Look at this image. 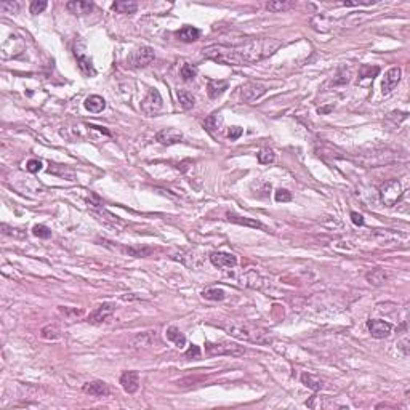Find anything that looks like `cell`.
Segmentation results:
<instances>
[{
    "label": "cell",
    "instance_id": "1",
    "mask_svg": "<svg viewBox=\"0 0 410 410\" xmlns=\"http://www.w3.org/2000/svg\"><path fill=\"white\" fill-rule=\"evenodd\" d=\"M280 47V42L276 39H255L248 40L242 45H209L202 50V55L207 59L228 66H244L256 63L263 58L269 56Z\"/></svg>",
    "mask_w": 410,
    "mask_h": 410
},
{
    "label": "cell",
    "instance_id": "2",
    "mask_svg": "<svg viewBox=\"0 0 410 410\" xmlns=\"http://www.w3.org/2000/svg\"><path fill=\"white\" fill-rule=\"evenodd\" d=\"M226 333L234 336L237 340L247 341V343H255V345H269L273 343L271 335L266 328L247 321H229L224 324H219Z\"/></svg>",
    "mask_w": 410,
    "mask_h": 410
},
{
    "label": "cell",
    "instance_id": "3",
    "mask_svg": "<svg viewBox=\"0 0 410 410\" xmlns=\"http://www.w3.org/2000/svg\"><path fill=\"white\" fill-rule=\"evenodd\" d=\"M205 350L210 356H232V357H239L246 354V348L232 343V341H207L205 343Z\"/></svg>",
    "mask_w": 410,
    "mask_h": 410
},
{
    "label": "cell",
    "instance_id": "4",
    "mask_svg": "<svg viewBox=\"0 0 410 410\" xmlns=\"http://www.w3.org/2000/svg\"><path fill=\"white\" fill-rule=\"evenodd\" d=\"M156 55L154 50L151 47H139L137 50H133L130 55L127 56V66L133 67V69H139V67H146L149 66L152 61H154Z\"/></svg>",
    "mask_w": 410,
    "mask_h": 410
},
{
    "label": "cell",
    "instance_id": "5",
    "mask_svg": "<svg viewBox=\"0 0 410 410\" xmlns=\"http://www.w3.org/2000/svg\"><path fill=\"white\" fill-rule=\"evenodd\" d=\"M401 195H402V188L397 180H389L380 186V199L386 207L396 205V202L401 199Z\"/></svg>",
    "mask_w": 410,
    "mask_h": 410
},
{
    "label": "cell",
    "instance_id": "6",
    "mask_svg": "<svg viewBox=\"0 0 410 410\" xmlns=\"http://www.w3.org/2000/svg\"><path fill=\"white\" fill-rule=\"evenodd\" d=\"M162 106H164V100H162L161 93H159L156 88L149 90V93L146 95V98L141 101V111L146 115L157 114L162 109Z\"/></svg>",
    "mask_w": 410,
    "mask_h": 410
},
{
    "label": "cell",
    "instance_id": "7",
    "mask_svg": "<svg viewBox=\"0 0 410 410\" xmlns=\"http://www.w3.org/2000/svg\"><path fill=\"white\" fill-rule=\"evenodd\" d=\"M115 311V304L111 301H106V303H101L100 306H96V308L91 311L87 317V322L90 324H103L105 321H108L109 317L114 314Z\"/></svg>",
    "mask_w": 410,
    "mask_h": 410
},
{
    "label": "cell",
    "instance_id": "8",
    "mask_svg": "<svg viewBox=\"0 0 410 410\" xmlns=\"http://www.w3.org/2000/svg\"><path fill=\"white\" fill-rule=\"evenodd\" d=\"M367 328H369V332H370V335L373 336V338L382 340V338H386V336H389L391 330H393V326H391V324L386 322V321L370 319V321H367Z\"/></svg>",
    "mask_w": 410,
    "mask_h": 410
},
{
    "label": "cell",
    "instance_id": "9",
    "mask_svg": "<svg viewBox=\"0 0 410 410\" xmlns=\"http://www.w3.org/2000/svg\"><path fill=\"white\" fill-rule=\"evenodd\" d=\"M266 93V85L260 82H248L242 87V100L246 103H253Z\"/></svg>",
    "mask_w": 410,
    "mask_h": 410
},
{
    "label": "cell",
    "instance_id": "10",
    "mask_svg": "<svg viewBox=\"0 0 410 410\" xmlns=\"http://www.w3.org/2000/svg\"><path fill=\"white\" fill-rule=\"evenodd\" d=\"M401 77H402V69H401V67H391V69L383 77L382 93L383 95H389L391 91H393L397 87V83H399Z\"/></svg>",
    "mask_w": 410,
    "mask_h": 410
},
{
    "label": "cell",
    "instance_id": "11",
    "mask_svg": "<svg viewBox=\"0 0 410 410\" xmlns=\"http://www.w3.org/2000/svg\"><path fill=\"white\" fill-rule=\"evenodd\" d=\"M82 391L85 394H90L93 397H106L111 394V389L109 386L101 380H93V382H87L82 386Z\"/></svg>",
    "mask_w": 410,
    "mask_h": 410
},
{
    "label": "cell",
    "instance_id": "12",
    "mask_svg": "<svg viewBox=\"0 0 410 410\" xmlns=\"http://www.w3.org/2000/svg\"><path fill=\"white\" fill-rule=\"evenodd\" d=\"M156 139L164 146L178 144L183 139V133L178 128H164V130H161L156 135Z\"/></svg>",
    "mask_w": 410,
    "mask_h": 410
},
{
    "label": "cell",
    "instance_id": "13",
    "mask_svg": "<svg viewBox=\"0 0 410 410\" xmlns=\"http://www.w3.org/2000/svg\"><path fill=\"white\" fill-rule=\"evenodd\" d=\"M120 384H122V388H124L125 393H128V394L137 393L138 388H139V373L135 372V370L124 372L120 375Z\"/></svg>",
    "mask_w": 410,
    "mask_h": 410
},
{
    "label": "cell",
    "instance_id": "14",
    "mask_svg": "<svg viewBox=\"0 0 410 410\" xmlns=\"http://www.w3.org/2000/svg\"><path fill=\"white\" fill-rule=\"evenodd\" d=\"M210 261L217 268H236L237 266V256L226 252H212Z\"/></svg>",
    "mask_w": 410,
    "mask_h": 410
},
{
    "label": "cell",
    "instance_id": "15",
    "mask_svg": "<svg viewBox=\"0 0 410 410\" xmlns=\"http://www.w3.org/2000/svg\"><path fill=\"white\" fill-rule=\"evenodd\" d=\"M83 47H82V50H81V47H79L76 44V48H74V53H76V58H77V63H79V67H81V71L83 72L85 76H95L96 74V71H95V67H93V63H91V59L87 56V55L83 53Z\"/></svg>",
    "mask_w": 410,
    "mask_h": 410
},
{
    "label": "cell",
    "instance_id": "16",
    "mask_svg": "<svg viewBox=\"0 0 410 410\" xmlns=\"http://www.w3.org/2000/svg\"><path fill=\"white\" fill-rule=\"evenodd\" d=\"M226 219L231 223H236V224H241V226H247V228H255V229H265V226H263L258 219H253V218H247V217H241V215H236L234 212H228L226 213Z\"/></svg>",
    "mask_w": 410,
    "mask_h": 410
},
{
    "label": "cell",
    "instance_id": "17",
    "mask_svg": "<svg viewBox=\"0 0 410 410\" xmlns=\"http://www.w3.org/2000/svg\"><path fill=\"white\" fill-rule=\"evenodd\" d=\"M66 8L69 13L74 15H85L93 10V2H85V0H72L66 3Z\"/></svg>",
    "mask_w": 410,
    "mask_h": 410
},
{
    "label": "cell",
    "instance_id": "18",
    "mask_svg": "<svg viewBox=\"0 0 410 410\" xmlns=\"http://www.w3.org/2000/svg\"><path fill=\"white\" fill-rule=\"evenodd\" d=\"M83 106L91 114H100V112L105 111L106 101H105V98H101V96H98V95H91V96L87 98V100H85Z\"/></svg>",
    "mask_w": 410,
    "mask_h": 410
},
{
    "label": "cell",
    "instance_id": "19",
    "mask_svg": "<svg viewBox=\"0 0 410 410\" xmlns=\"http://www.w3.org/2000/svg\"><path fill=\"white\" fill-rule=\"evenodd\" d=\"M176 37L181 42H186V44H191V42L199 40L200 32L199 29H195L192 26H183L180 30H176Z\"/></svg>",
    "mask_w": 410,
    "mask_h": 410
},
{
    "label": "cell",
    "instance_id": "20",
    "mask_svg": "<svg viewBox=\"0 0 410 410\" xmlns=\"http://www.w3.org/2000/svg\"><path fill=\"white\" fill-rule=\"evenodd\" d=\"M365 279L370 285L378 287V285H383L388 280V273L382 268H375V269H372L370 273L365 274Z\"/></svg>",
    "mask_w": 410,
    "mask_h": 410
},
{
    "label": "cell",
    "instance_id": "21",
    "mask_svg": "<svg viewBox=\"0 0 410 410\" xmlns=\"http://www.w3.org/2000/svg\"><path fill=\"white\" fill-rule=\"evenodd\" d=\"M229 83L226 81H210L209 85H207V91H209V96L212 100H217L218 96H221L226 90H228Z\"/></svg>",
    "mask_w": 410,
    "mask_h": 410
},
{
    "label": "cell",
    "instance_id": "22",
    "mask_svg": "<svg viewBox=\"0 0 410 410\" xmlns=\"http://www.w3.org/2000/svg\"><path fill=\"white\" fill-rule=\"evenodd\" d=\"M112 10L122 15H132L138 10V3L132 2V0H117L112 3Z\"/></svg>",
    "mask_w": 410,
    "mask_h": 410
},
{
    "label": "cell",
    "instance_id": "23",
    "mask_svg": "<svg viewBox=\"0 0 410 410\" xmlns=\"http://www.w3.org/2000/svg\"><path fill=\"white\" fill-rule=\"evenodd\" d=\"M301 383L304 384V386H308L309 389H313V391H321L326 384H324V380L319 377H316L313 375V373H301Z\"/></svg>",
    "mask_w": 410,
    "mask_h": 410
},
{
    "label": "cell",
    "instance_id": "24",
    "mask_svg": "<svg viewBox=\"0 0 410 410\" xmlns=\"http://www.w3.org/2000/svg\"><path fill=\"white\" fill-rule=\"evenodd\" d=\"M221 125H223V115L218 114V112L209 115V117H207L205 122H204L205 130L209 132V133H212V135H215L217 132H219Z\"/></svg>",
    "mask_w": 410,
    "mask_h": 410
},
{
    "label": "cell",
    "instance_id": "25",
    "mask_svg": "<svg viewBox=\"0 0 410 410\" xmlns=\"http://www.w3.org/2000/svg\"><path fill=\"white\" fill-rule=\"evenodd\" d=\"M293 5H295V2H290V0H274V2L266 3V10L273 11V13H280V11L290 10Z\"/></svg>",
    "mask_w": 410,
    "mask_h": 410
},
{
    "label": "cell",
    "instance_id": "26",
    "mask_svg": "<svg viewBox=\"0 0 410 410\" xmlns=\"http://www.w3.org/2000/svg\"><path fill=\"white\" fill-rule=\"evenodd\" d=\"M40 336L47 341H55V340L61 338V328L56 326V324H50V326H45L42 328Z\"/></svg>",
    "mask_w": 410,
    "mask_h": 410
},
{
    "label": "cell",
    "instance_id": "27",
    "mask_svg": "<svg viewBox=\"0 0 410 410\" xmlns=\"http://www.w3.org/2000/svg\"><path fill=\"white\" fill-rule=\"evenodd\" d=\"M167 338L172 341V343H175L178 348H185V345H186V336L183 335L180 332V328H176V327H168L167 328Z\"/></svg>",
    "mask_w": 410,
    "mask_h": 410
},
{
    "label": "cell",
    "instance_id": "28",
    "mask_svg": "<svg viewBox=\"0 0 410 410\" xmlns=\"http://www.w3.org/2000/svg\"><path fill=\"white\" fill-rule=\"evenodd\" d=\"M202 297L205 300H210V301H221V300H224L226 293L223 289H218V287H209V289L202 292Z\"/></svg>",
    "mask_w": 410,
    "mask_h": 410
},
{
    "label": "cell",
    "instance_id": "29",
    "mask_svg": "<svg viewBox=\"0 0 410 410\" xmlns=\"http://www.w3.org/2000/svg\"><path fill=\"white\" fill-rule=\"evenodd\" d=\"M178 101L183 109H192L195 105L194 95L188 90H178Z\"/></svg>",
    "mask_w": 410,
    "mask_h": 410
},
{
    "label": "cell",
    "instance_id": "30",
    "mask_svg": "<svg viewBox=\"0 0 410 410\" xmlns=\"http://www.w3.org/2000/svg\"><path fill=\"white\" fill-rule=\"evenodd\" d=\"M125 253H128L130 256H135V258H144V256H149L152 253L151 247H141V246H132L125 248Z\"/></svg>",
    "mask_w": 410,
    "mask_h": 410
},
{
    "label": "cell",
    "instance_id": "31",
    "mask_svg": "<svg viewBox=\"0 0 410 410\" xmlns=\"http://www.w3.org/2000/svg\"><path fill=\"white\" fill-rule=\"evenodd\" d=\"M274 159H276V154L271 148H261L258 152V162L260 164H273Z\"/></svg>",
    "mask_w": 410,
    "mask_h": 410
},
{
    "label": "cell",
    "instance_id": "32",
    "mask_svg": "<svg viewBox=\"0 0 410 410\" xmlns=\"http://www.w3.org/2000/svg\"><path fill=\"white\" fill-rule=\"evenodd\" d=\"M197 76V69L192 66V64H183L181 67V77L185 79V81H191Z\"/></svg>",
    "mask_w": 410,
    "mask_h": 410
},
{
    "label": "cell",
    "instance_id": "33",
    "mask_svg": "<svg viewBox=\"0 0 410 410\" xmlns=\"http://www.w3.org/2000/svg\"><path fill=\"white\" fill-rule=\"evenodd\" d=\"M32 234L35 237H40V239H48L52 236V231L47 228V226L44 224H35L34 228H32Z\"/></svg>",
    "mask_w": 410,
    "mask_h": 410
},
{
    "label": "cell",
    "instance_id": "34",
    "mask_svg": "<svg viewBox=\"0 0 410 410\" xmlns=\"http://www.w3.org/2000/svg\"><path fill=\"white\" fill-rule=\"evenodd\" d=\"M47 7H48V3L45 2V0H34V2L30 3L29 10H30V13H32V15H39V13H42V11H44Z\"/></svg>",
    "mask_w": 410,
    "mask_h": 410
},
{
    "label": "cell",
    "instance_id": "35",
    "mask_svg": "<svg viewBox=\"0 0 410 410\" xmlns=\"http://www.w3.org/2000/svg\"><path fill=\"white\" fill-rule=\"evenodd\" d=\"M200 354H202L200 348L197 345H191V346L188 348V351L185 353V357L189 359V360H192V359H199Z\"/></svg>",
    "mask_w": 410,
    "mask_h": 410
},
{
    "label": "cell",
    "instance_id": "36",
    "mask_svg": "<svg viewBox=\"0 0 410 410\" xmlns=\"http://www.w3.org/2000/svg\"><path fill=\"white\" fill-rule=\"evenodd\" d=\"M26 170L30 173H37L42 170V161H39V159H30V161H27L26 164Z\"/></svg>",
    "mask_w": 410,
    "mask_h": 410
},
{
    "label": "cell",
    "instance_id": "37",
    "mask_svg": "<svg viewBox=\"0 0 410 410\" xmlns=\"http://www.w3.org/2000/svg\"><path fill=\"white\" fill-rule=\"evenodd\" d=\"M0 8H2L5 13H18V10H20V3L18 2H2L0 3Z\"/></svg>",
    "mask_w": 410,
    "mask_h": 410
},
{
    "label": "cell",
    "instance_id": "38",
    "mask_svg": "<svg viewBox=\"0 0 410 410\" xmlns=\"http://www.w3.org/2000/svg\"><path fill=\"white\" fill-rule=\"evenodd\" d=\"M274 197H276L277 202H290L292 200V192H289L287 189H277L276 194H274Z\"/></svg>",
    "mask_w": 410,
    "mask_h": 410
},
{
    "label": "cell",
    "instance_id": "39",
    "mask_svg": "<svg viewBox=\"0 0 410 410\" xmlns=\"http://www.w3.org/2000/svg\"><path fill=\"white\" fill-rule=\"evenodd\" d=\"M378 67H373V71H372V67H369V66H362V69H360V72H359V77L360 79H364V77H373V76H377L378 74Z\"/></svg>",
    "mask_w": 410,
    "mask_h": 410
},
{
    "label": "cell",
    "instance_id": "40",
    "mask_svg": "<svg viewBox=\"0 0 410 410\" xmlns=\"http://www.w3.org/2000/svg\"><path fill=\"white\" fill-rule=\"evenodd\" d=\"M377 3V0H354V2H343L345 7H360V5H373Z\"/></svg>",
    "mask_w": 410,
    "mask_h": 410
},
{
    "label": "cell",
    "instance_id": "41",
    "mask_svg": "<svg viewBox=\"0 0 410 410\" xmlns=\"http://www.w3.org/2000/svg\"><path fill=\"white\" fill-rule=\"evenodd\" d=\"M242 133H244V128H241V127H231L229 130H228V137H229V139L234 141V139H237Z\"/></svg>",
    "mask_w": 410,
    "mask_h": 410
},
{
    "label": "cell",
    "instance_id": "42",
    "mask_svg": "<svg viewBox=\"0 0 410 410\" xmlns=\"http://www.w3.org/2000/svg\"><path fill=\"white\" fill-rule=\"evenodd\" d=\"M2 229H3V234L7 236H15V237H24V232H15L16 229L13 228H8L7 224H2Z\"/></svg>",
    "mask_w": 410,
    "mask_h": 410
},
{
    "label": "cell",
    "instance_id": "43",
    "mask_svg": "<svg viewBox=\"0 0 410 410\" xmlns=\"http://www.w3.org/2000/svg\"><path fill=\"white\" fill-rule=\"evenodd\" d=\"M351 221L356 226H362L364 224V217L357 212H351Z\"/></svg>",
    "mask_w": 410,
    "mask_h": 410
},
{
    "label": "cell",
    "instance_id": "44",
    "mask_svg": "<svg viewBox=\"0 0 410 410\" xmlns=\"http://www.w3.org/2000/svg\"><path fill=\"white\" fill-rule=\"evenodd\" d=\"M397 346H399L401 350L404 351V354H406V356H407V354H409V348H407V346H409V341H407V338H404V340H402L401 343L397 345Z\"/></svg>",
    "mask_w": 410,
    "mask_h": 410
}]
</instances>
